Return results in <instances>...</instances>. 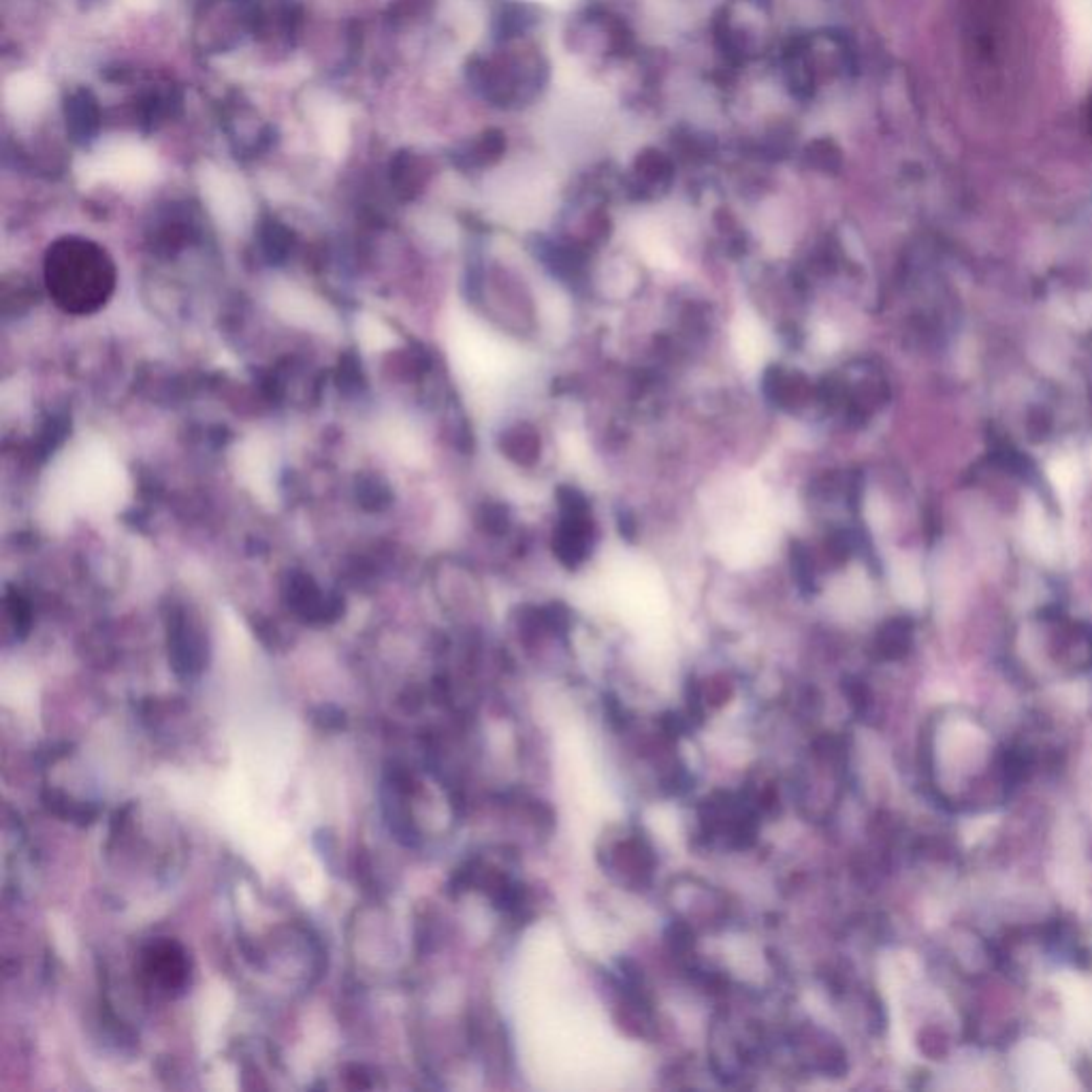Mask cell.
<instances>
[{"label":"cell","mask_w":1092,"mask_h":1092,"mask_svg":"<svg viewBox=\"0 0 1092 1092\" xmlns=\"http://www.w3.org/2000/svg\"><path fill=\"white\" fill-rule=\"evenodd\" d=\"M610 867L631 886H647L653 877L655 853L641 837H627L610 849Z\"/></svg>","instance_id":"6da1fadb"},{"label":"cell","mask_w":1092,"mask_h":1092,"mask_svg":"<svg viewBox=\"0 0 1092 1092\" xmlns=\"http://www.w3.org/2000/svg\"><path fill=\"white\" fill-rule=\"evenodd\" d=\"M96 171L103 176H111L116 180H143L154 171L152 156L133 141H120L113 143L101 154V160L96 162Z\"/></svg>","instance_id":"7a4b0ae2"},{"label":"cell","mask_w":1092,"mask_h":1092,"mask_svg":"<svg viewBox=\"0 0 1092 1092\" xmlns=\"http://www.w3.org/2000/svg\"><path fill=\"white\" fill-rule=\"evenodd\" d=\"M592 532L594 528L587 514L563 516L555 536V555L565 567H579L585 561Z\"/></svg>","instance_id":"3957f363"},{"label":"cell","mask_w":1092,"mask_h":1092,"mask_svg":"<svg viewBox=\"0 0 1092 1092\" xmlns=\"http://www.w3.org/2000/svg\"><path fill=\"white\" fill-rule=\"evenodd\" d=\"M148 971L164 990H182L188 982V958L178 943H158L148 954Z\"/></svg>","instance_id":"277c9868"},{"label":"cell","mask_w":1092,"mask_h":1092,"mask_svg":"<svg viewBox=\"0 0 1092 1092\" xmlns=\"http://www.w3.org/2000/svg\"><path fill=\"white\" fill-rule=\"evenodd\" d=\"M47 98V86L30 73L16 75L5 90L7 107L16 113V116H28V113L37 111Z\"/></svg>","instance_id":"5b68a950"},{"label":"cell","mask_w":1092,"mask_h":1092,"mask_svg":"<svg viewBox=\"0 0 1092 1092\" xmlns=\"http://www.w3.org/2000/svg\"><path fill=\"white\" fill-rule=\"evenodd\" d=\"M911 647V625L905 619L888 621L875 641V651L882 660H900Z\"/></svg>","instance_id":"8992f818"},{"label":"cell","mask_w":1092,"mask_h":1092,"mask_svg":"<svg viewBox=\"0 0 1092 1092\" xmlns=\"http://www.w3.org/2000/svg\"><path fill=\"white\" fill-rule=\"evenodd\" d=\"M316 125H318V133L322 137L325 146L331 152L343 150V146H347V141H349V122L339 107L320 105V109L316 113Z\"/></svg>","instance_id":"52a82bcc"},{"label":"cell","mask_w":1092,"mask_h":1092,"mask_svg":"<svg viewBox=\"0 0 1092 1092\" xmlns=\"http://www.w3.org/2000/svg\"><path fill=\"white\" fill-rule=\"evenodd\" d=\"M506 452L523 466H532L540 454V438L532 427H519L506 436Z\"/></svg>","instance_id":"ba28073f"},{"label":"cell","mask_w":1092,"mask_h":1092,"mask_svg":"<svg viewBox=\"0 0 1092 1092\" xmlns=\"http://www.w3.org/2000/svg\"><path fill=\"white\" fill-rule=\"evenodd\" d=\"M789 557H792V570H794V577H796L798 587L804 594L814 592L816 589V572H814V561H811V555H809L807 547H804L802 542H792Z\"/></svg>","instance_id":"9c48e42d"},{"label":"cell","mask_w":1092,"mask_h":1092,"mask_svg":"<svg viewBox=\"0 0 1092 1092\" xmlns=\"http://www.w3.org/2000/svg\"><path fill=\"white\" fill-rule=\"evenodd\" d=\"M917 1050L931 1061H943L950 1052L948 1034L937 1026H927L917 1034Z\"/></svg>","instance_id":"30bf717a"},{"label":"cell","mask_w":1092,"mask_h":1092,"mask_svg":"<svg viewBox=\"0 0 1092 1092\" xmlns=\"http://www.w3.org/2000/svg\"><path fill=\"white\" fill-rule=\"evenodd\" d=\"M843 689H845V696H847V703H849L851 711H853L857 717H865V715L869 713V709H871V692H869V687H867L865 683H862V681H857V678H847L845 685H843Z\"/></svg>","instance_id":"8fae6325"},{"label":"cell","mask_w":1092,"mask_h":1092,"mask_svg":"<svg viewBox=\"0 0 1092 1092\" xmlns=\"http://www.w3.org/2000/svg\"><path fill=\"white\" fill-rule=\"evenodd\" d=\"M557 499H559V508H561L563 516L587 514L589 512V504H587L585 495L579 489H574V487H561L557 491Z\"/></svg>","instance_id":"7c38bea8"},{"label":"cell","mask_w":1092,"mask_h":1092,"mask_svg":"<svg viewBox=\"0 0 1092 1092\" xmlns=\"http://www.w3.org/2000/svg\"><path fill=\"white\" fill-rule=\"evenodd\" d=\"M617 526H619V534H621L623 538L634 540V536H637V521H634V516H631V512H627V510H619Z\"/></svg>","instance_id":"4fadbf2b"},{"label":"cell","mask_w":1092,"mask_h":1092,"mask_svg":"<svg viewBox=\"0 0 1092 1092\" xmlns=\"http://www.w3.org/2000/svg\"><path fill=\"white\" fill-rule=\"evenodd\" d=\"M534 3H544V5H551V7H565V5L574 3V0H534Z\"/></svg>","instance_id":"5bb4252c"},{"label":"cell","mask_w":1092,"mask_h":1092,"mask_svg":"<svg viewBox=\"0 0 1092 1092\" xmlns=\"http://www.w3.org/2000/svg\"><path fill=\"white\" fill-rule=\"evenodd\" d=\"M1088 125H1090V133H1092V98L1088 103Z\"/></svg>","instance_id":"9a60e30c"}]
</instances>
